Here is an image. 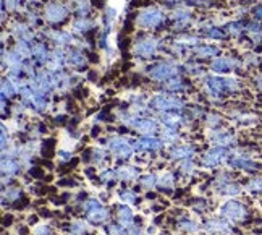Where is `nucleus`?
<instances>
[{
    "label": "nucleus",
    "mask_w": 262,
    "mask_h": 235,
    "mask_svg": "<svg viewBox=\"0 0 262 235\" xmlns=\"http://www.w3.org/2000/svg\"><path fill=\"white\" fill-rule=\"evenodd\" d=\"M225 167L233 172L246 173V175H256L262 172V162L254 158L253 149L236 146L231 149Z\"/></svg>",
    "instance_id": "nucleus-1"
},
{
    "label": "nucleus",
    "mask_w": 262,
    "mask_h": 235,
    "mask_svg": "<svg viewBox=\"0 0 262 235\" xmlns=\"http://www.w3.org/2000/svg\"><path fill=\"white\" fill-rule=\"evenodd\" d=\"M219 216L230 221L235 226H248V224H254V212L251 206L238 198H227L224 203L219 206Z\"/></svg>",
    "instance_id": "nucleus-2"
},
{
    "label": "nucleus",
    "mask_w": 262,
    "mask_h": 235,
    "mask_svg": "<svg viewBox=\"0 0 262 235\" xmlns=\"http://www.w3.org/2000/svg\"><path fill=\"white\" fill-rule=\"evenodd\" d=\"M203 88L206 93L219 101L220 97L228 94H236L241 91L243 85L235 76H219V75H206L203 80Z\"/></svg>",
    "instance_id": "nucleus-3"
},
{
    "label": "nucleus",
    "mask_w": 262,
    "mask_h": 235,
    "mask_svg": "<svg viewBox=\"0 0 262 235\" xmlns=\"http://www.w3.org/2000/svg\"><path fill=\"white\" fill-rule=\"evenodd\" d=\"M107 149L114 159L120 162H126L133 159L136 151H135V138H129L125 135H114L107 138Z\"/></svg>",
    "instance_id": "nucleus-4"
},
{
    "label": "nucleus",
    "mask_w": 262,
    "mask_h": 235,
    "mask_svg": "<svg viewBox=\"0 0 262 235\" xmlns=\"http://www.w3.org/2000/svg\"><path fill=\"white\" fill-rule=\"evenodd\" d=\"M149 109L162 114V112H185L186 106H185V101L177 97V94L156 93L149 99Z\"/></svg>",
    "instance_id": "nucleus-5"
},
{
    "label": "nucleus",
    "mask_w": 262,
    "mask_h": 235,
    "mask_svg": "<svg viewBox=\"0 0 262 235\" xmlns=\"http://www.w3.org/2000/svg\"><path fill=\"white\" fill-rule=\"evenodd\" d=\"M230 152H231V149H228V148L210 145L206 151H203L199 154L198 162H199V166L206 170H215V169H220L222 166L227 164Z\"/></svg>",
    "instance_id": "nucleus-6"
},
{
    "label": "nucleus",
    "mask_w": 262,
    "mask_h": 235,
    "mask_svg": "<svg viewBox=\"0 0 262 235\" xmlns=\"http://www.w3.org/2000/svg\"><path fill=\"white\" fill-rule=\"evenodd\" d=\"M201 232L206 235H241L239 229L230 221L217 216L206 218L201 222Z\"/></svg>",
    "instance_id": "nucleus-7"
},
{
    "label": "nucleus",
    "mask_w": 262,
    "mask_h": 235,
    "mask_svg": "<svg viewBox=\"0 0 262 235\" xmlns=\"http://www.w3.org/2000/svg\"><path fill=\"white\" fill-rule=\"evenodd\" d=\"M135 23L141 29H146V31H149V29H160L165 23V13L159 7H146L138 13Z\"/></svg>",
    "instance_id": "nucleus-8"
},
{
    "label": "nucleus",
    "mask_w": 262,
    "mask_h": 235,
    "mask_svg": "<svg viewBox=\"0 0 262 235\" xmlns=\"http://www.w3.org/2000/svg\"><path fill=\"white\" fill-rule=\"evenodd\" d=\"M160 44L162 43H160L159 37L152 34H143L136 37V41L133 43V55L143 60H149L157 54Z\"/></svg>",
    "instance_id": "nucleus-9"
},
{
    "label": "nucleus",
    "mask_w": 262,
    "mask_h": 235,
    "mask_svg": "<svg viewBox=\"0 0 262 235\" xmlns=\"http://www.w3.org/2000/svg\"><path fill=\"white\" fill-rule=\"evenodd\" d=\"M70 16V8L62 2V0H50L44 5V18L49 25L58 26L65 23Z\"/></svg>",
    "instance_id": "nucleus-10"
},
{
    "label": "nucleus",
    "mask_w": 262,
    "mask_h": 235,
    "mask_svg": "<svg viewBox=\"0 0 262 235\" xmlns=\"http://www.w3.org/2000/svg\"><path fill=\"white\" fill-rule=\"evenodd\" d=\"M210 188H212V191L215 193V195H219L222 198H238L245 193L243 183L236 179L228 180V182L212 179L210 180Z\"/></svg>",
    "instance_id": "nucleus-11"
},
{
    "label": "nucleus",
    "mask_w": 262,
    "mask_h": 235,
    "mask_svg": "<svg viewBox=\"0 0 262 235\" xmlns=\"http://www.w3.org/2000/svg\"><path fill=\"white\" fill-rule=\"evenodd\" d=\"M207 140L212 146H224L228 149H233L238 145V135L235 133V130H230V128H217V130H210Z\"/></svg>",
    "instance_id": "nucleus-12"
},
{
    "label": "nucleus",
    "mask_w": 262,
    "mask_h": 235,
    "mask_svg": "<svg viewBox=\"0 0 262 235\" xmlns=\"http://www.w3.org/2000/svg\"><path fill=\"white\" fill-rule=\"evenodd\" d=\"M178 73H180V68L175 64H170V62H157L147 68V76L152 81H159V83H164V81L170 78L178 76Z\"/></svg>",
    "instance_id": "nucleus-13"
},
{
    "label": "nucleus",
    "mask_w": 262,
    "mask_h": 235,
    "mask_svg": "<svg viewBox=\"0 0 262 235\" xmlns=\"http://www.w3.org/2000/svg\"><path fill=\"white\" fill-rule=\"evenodd\" d=\"M165 149V143L160 136H138L135 138L136 154H157Z\"/></svg>",
    "instance_id": "nucleus-14"
},
{
    "label": "nucleus",
    "mask_w": 262,
    "mask_h": 235,
    "mask_svg": "<svg viewBox=\"0 0 262 235\" xmlns=\"http://www.w3.org/2000/svg\"><path fill=\"white\" fill-rule=\"evenodd\" d=\"M198 152H199V148L194 143H178V145L170 146L167 149V159L173 162H180L185 159L196 158Z\"/></svg>",
    "instance_id": "nucleus-15"
},
{
    "label": "nucleus",
    "mask_w": 262,
    "mask_h": 235,
    "mask_svg": "<svg viewBox=\"0 0 262 235\" xmlns=\"http://www.w3.org/2000/svg\"><path fill=\"white\" fill-rule=\"evenodd\" d=\"M83 218L89 222V224H93V226H105V224L110 222V219H112V209H108L107 206H99L96 209H91L88 212L83 214Z\"/></svg>",
    "instance_id": "nucleus-16"
},
{
    "label": "nucleus",
    "mask_w": 262,
    "mask_h": 235,
    "mask_svg": "<svg viewBox=\"0 0 262 235\" xmlns=\"http://www.w3.org/2000/svg\"><path fill=\"white\" fill-rule=\"evenodd\" d=\"M239 65V60L235 57H215L210 62V70L217 75H227L231 73Z\"/></svg>",
    "instance_id": "nucleus-17"
},
{
    "label": "nucleus",
    "mask_w": 262,
    "mask_h": 235,
    "mask_svg": "<svg viewBox=\"0 0 262 235\" xmlns=\"http://www.w3.org/2000/svg\"><path fill=\"white\" fill-rule=\"evenodd\" d=\"M177 170H164L157 175V190L165 195H172L177 187Z\"/></svg>",
    "instance_id": "nucleus-18"
},
{
    "label": "nucleus",
    "mask_w": 262,
    "mask_h": 235,
    "mask_svg": "<svg viewBox=\"0 0 262 235\" xmlns=\"http://www.w3.org/2000/svg\"><path fill=\"white\" fill-rule=\"evenodd\" d=\"M175 229L186 235H194L201 232V222H198L194 218H191L189 214H180L175 219Z\"/></svg>",
    "instance_id": "nucleus-19"
},
{
    "label": "nucleus",
    "mask_w": 262,
    "mask_h": 235,
    "mask_svg": "<svg viewBox=\"0 0 262 235\" xmlns=\"http://www.w3.org/2000/svg\"><path fill=\"white\" fill-rule=\"evenodd\" d=\"M230 117L235 122V125L239 128H254L260 122L256 114H253V112H246V110H238L235 114H231Z\"/></svg>",
    "instance_id": "nucleus-20"
},
{
    "label": "nucleus",
    "mask_w": 262,
    "mask_h": 235,
    "mask_svg": "<svg viewBox=\"0 0 262 235\" xmlns=\"http://www.w3.org/2000/svg\"><path fill=\"white\" fill-rule=\"evenodd\" d=\"M117 173L120 182H138L141 175V167L138 164H129V162H122L117 167Z\"/></svg>",
    "instance_id": "nucleus-21"
},
{
    "label": "nucleus",
    "mask_w": 262,
    "mask_h": 235,
    "mask_svg": "<svg viewBox=\"0 0 262 235\" xmlns=\"http://www.w3.org/2000/svg\"><path fill=\"white\" fill-rule=\"evenodd\" d=\"M115 221L120 222L122 226L125 227H129V226H133V224L136 222V216H135V212L133 209H131L128 204H123V203H120L115 206Z\"/></svg>",
    "instance_id": "nucleus-22"
},
{
    "label": "nucleus",
    "mask_w": 262,
    "mask_h": 235,
    "mask_svg": "<svg viewBox=\"0 0 262 235\" xmlns=\"http://www.w3.org/2000/svg\"><path fill=\"white\" fill-rule=\"evenodd\" d=\"M23 164L18 158H8V156H2V175L7 177H13L16 179L23 170Z\"/></svg>",
    "instance_id": "nucleus-23"
},
{
    "label": "nucleus",
    "mask_w": 262,
    "mask_h": 235,
    "mask_svg": "<svg viewBox=\"0 0 262 235\" xmlns=\"http://www.w3.org/2000/svg\"><path fill=\"white\" fill-rule=\"evenodd\" d=\"M46 36L54 41V43L57 44V47H65V46H70L75 43V36L70 33V31H63V29H49V31H46Z\"/></svg>",
    "instance_id": "nucleus-24"
},
{
    "label": "nucleus",
    "mask_w": 262,
    "mask_h": 235,
    "mask_svg": "<svg viewBox=\"0 0 262 235\" xmlns=\"http://www.w3.org/2000/svg\"><path fill=\"white\" fill-rule=\"evenodd\" d=\"M21 198H25L21 187L12 185V187L2 188V206L4 208L7 206V204H8V206H15V204Z\"/></svg>",
    "instance_id": "nucleus-25"
},
{
    "label": "nucleus",
    "mask_w": 262,
    "mask_h": 235,
    "mask_svg": "<svg viewBox=\"0 0 262 235\" xmlns=\"http://www.w3.org/2000/svg\"><path fill=\"white\" fill-rule=\"evenodd\" d=\"M110 151L104 149L102 146H94L91 148V159H89V164L94 166V167H104L108 164L110 161Z\"/></svg>",
    "instance_id": "nucleus-26"
},
{
    "label": "nucleus",
    "mask_w": 262,
    "mask_h": 235,
    "mask_svg": "<svg viewBox=\"0 0 262 235\" xmlns=\"http://www.w3.org/2000/svg\"><path fill=\"white\" fill-rule=\"evenodd\" d=\"M94 226L89 224L84 218L83 219H73L68 222V233L70 235H91Z\"/></svg>",
    "instance_id": "nucleus-27"
},
{
    "label": "nucleus",
    "mask_w": 262,
    "mask_h": 235,
    "mask_svg": "<svg viewBox=\"0 0 262 235\" xmlns=\"http://www.w3.org/2000/svg\"><path fill=\"white\" fill-rule=\"evenodd\" d=\"M117 182H120L117 167H102L99 170V183L104 185L105 188H114L117 185Z\"/></svg>",
    "instance_id": "nucleus-28"
},
{
    "label": "nucleus",
    "mask_w": 262,
    "mask_h": 235,
    "mask_svg": "<svg viewBox=\"0 0 262 235\" xmlns=\"http://www.w3.org/2000/svg\"><path fill=\"white\" fill-rule=\"evenodd\" d=\"M67 64L72 65V68L83 70L88 64V54L81 52L79 49H70L67 52Z\"/></svg>",
    "instance_id": "nucleus-29"
},
{
    "label": "nucleus",
    "mask_w": 262,
    "mask_h": 235,
    "mask_svg": "<svg viewBox=\"0 0 262 235\" xmlns=\"http://www.w3.org/2000/svg\"><path fill=\"white\" fill-rule=\"evenodd\" d=\"M198 164L199 162L191 158V159H185V161H180L178 166H177V172L180 177H185V179H189L198 173Z\"/></svg>",
    "instance_id": "nucleus-30"
},
{
    "label": "nucleus",
    "mask_w": 262,
    "mask_h": 235,
    "mask_svg": "<svg viewBox=\"0 0 262 235\" xmlns=\"http://www.w3.org/2000/svg\"><path fill=\"white\" fill-rule=\"evenodd\" d=\"M50 55H52V52L49 50L47 44L42 43V41H37V43H33V57L37 64H49L50 62Z\"/></svg>",
    "instance_id": "nucleus-31"
},
{
    "label": "nucleus",
    "mask_w": 262,
    "mask_h": 235,
    "mask_svg": "<svg viewBox=\"0 0 262 235\" xmlns=\"http://www.w3.org/2000/svg\"><path fill=\"white\" fill-rule=\"evenodd\" d=\"M245 193L249 197H257L262 193V173H256V175H249V179L243 183Z\"/></svg>",
    "instance_id": "nucleus-32"
},
{
    "label": "nucleus",
    "mask_w": 262,
    "mask_h": 235,
    "mask_svg": "<svg viewBox=\"0 0 262 235\" xmlns=\"http://www.w3.org/2000/svg\"><path fill=\"white\" fill-rule=\"evenodd\" d=\"M162 89H164V93H175L177 94V93H183V91H186L188 85L181 76H173V78L164 81Z\"/></svg>",
    "instance_id": "nucleus-33"
},
{
    "label": "nucleus",
    "mask_w": 262,
    "mask_h": 235,
    "mask_svg": "<svg viewBox=\"0 0 262 235\" xmlns=\"http://www.w3.org/2000/svg\"><path fill=\"white\" fill-rule=\"evenodd\" d=\"M117 197H118L120 203L128 204V206H135V204H139V201H141L138 191L133 190V188H123L122 187L117 191Z\"/></svg>",
    "instance_id": "nucleus-34"
},
{
    "label": "nucleus",
    "mask_w": 262,
    "mask_h": 235,
    "mask_svg": "<svg viewBox=\"0 0 262 235\" xmlns=\"http://www.w3.org/2000/svg\"><path fill=\"white\" fill-rule=\"evenodd\" d=\"M138 185H139V188H143L146 191L157 190V173L156 172L141 173L139 179H138Z\"/></svg>",
    "instance_id": "nucleus-35"
},
{
    "label": "nucleus",
    "mask_w": 262,
    "mask_h": 235,
    "mask_svg": "<svg viewBox=\"0 0 262 235\" xmlns=\"http://www.w3.org/2000/svg\"><path fill=\"white\" fill-rule=\"evenodd\" d=\"M160 138H162V141L165 143V145H168V148H170V146L178 145L180 140H181V133L177 128L162 127V130H160Z\"/></svg>",
    "instance_id": "nucleus-36"
},
{
    "label": "nucleus",
    "mask_w": 262,
    "mask_h": 235,
    "mask_svg": "<svg viewBox=\"0 0 262 235\" xmlns=\"http://www.w3.org/2000/svg\"><path fill=\"white\" fill-rule=\"evenodd\" d=\"M94 28H96V23L89 18H76L72 23V29L78 34H86L89 31H93Z\"/></svg>",
    "instance_id": "nucleus-37"
},
{
    "label": "nucleus",
    "mask_w": 262,
    "mask_h": 235,
    "mask_svg": "<svg viewBox=\"0 0 262 235\" xmlns=\"http://www.w3.org/2000/svg\"><path fill=\"white\" fill-rule=\"evenodd\" d=\"M225 31L228 36L241 37L246 33V23L243 22V19H233V22H228L225 25Z\"/></svg>",
    "instance_id": "nucleus-38"
},
{
    "label": "nucleus",
    "mask_w": 262,
    "mask_h": 235,
    "mask_svg": "<svg viewBox=\"0 0 262 235\" xmlns=\"http://www.w3.org/2000/svg\"><path fill=\"white\" fill-rule=\"evenodd\" d=\"M194 52L199 58H212L219 57L220 49L214 44H199L198 47H194Z\"/></svg>",
    "instance_id": "nucleus-39"
},
{
    "label": "nucleus",
    "mask_w": 262,
    "mask_h": 235,
    "mask_svg": "<svg viewBox=\"0 0 262 235\" xmlns=\"http://www.w3.org/2000/svg\"><path fill=\"white\" fill-rule=\"evenodd\" d=\"M189 204H191V211H194L196 214H203V216H206V214L210 211V204L204 197L193 198Z\"/></svg>",
    "instance_id": "nucleus-40"
},
{
    "label": "nucleus",
    "mask_w": 262,
    "mask_h": 235,
    "mask_svg": "<svg viewBox=\"0 0 262 235\" xmlns=\"http://www.w3.org/2000/svg\"><path fill=\"white\" fill-rule=\"evenodd\" d=\"M204 124L209 130H217V128H222L225 125V120L220 114H215V112H210V114H206L204 115Z\"/></svg>",
    "instance_id": "nucleus-41"
},
{
    "label": "nucleus",
    "mask_w": 262,
    "mask_h": 235,
    "mask_svg": "<svg viewBox=\"0 0 262 235\" xmlns=\"http://www.w3.org/2000/svg\"><path fill=\"white\" fill-rule=\"evenodd\" d=\"M172 18L175 19L178 25L186 26L191 22V19H193V13H191V10H188V8H175Z\"/></svg>",
    "instance_id": "nucleus-42"
},
{
    "label": "nucleus",
    "mask_w": 262,
    "mask_h": 235,
    "mask_svg": "<svg viewBox=\"0 0 262 235\" xmlns=\"http://www.w3.org/2000/svg\"><path fill=\"white\" fill-rule=\"evenodd\" d=\"M117 10L112 8V7H107L104 10V15H102V23H104V29L105 31H110V28H112V25L115 23L117 19Z\"/></svg>",
    "instance_id": "nucleus-43"
},
{
    "label": "nucleus",
    "mask_w": 262,
    "mask_h": 235,
    "mask_svg": "<svg viewBox=\"0 0 262 235\" xmlns=\"http://www.w3.org/2000/svg\"><path fill=\"white\" fill-rule=\"evenodd\" d=\"M91 8H93L91 0H79V2H76V7H75V15L78 18H88L91 13Z\"/></svg>",
    "instance_id": "nucleus-44"
},
{
    "label": "nucleus",
    "mask_w": 262,
    "mask_h": 235,
    "mask_svg": "<svg viewBox=\"0 0 262 235\" xmlns=\"http://www.w3.org/2000/svg\"><path fill=\"white\" fill-rule=\"evenodd\" d=\"M54 149H55V140L47 138L44 141H41V154L44 156V159H52L54 158Z\"/></svg>",
    "instance_id": "nucleus-45"
},
{
    "label": "nucleus",
    "mask_w": 262,
    "mask_h": 235,
    "mask_svg": "<svg viewBox=\"0 0 262 235\" xmlns=\"http://www.w3.org/2000/svg\"><path fill=\"white\" fill-rule=\"evenodd\" d=\"M206 36L210 37V39H215V41H224L228 37L227 31H225V28H217V26H209L206 29Z\"/></svg>",
    "instance_id": "nucleus-46"
},
{
    "label": "nucleus",
    "mask_w": 262,
    "mask_h": 235,
    "mask_svg": "<svg viewBox=\"0 0 262 235\" xmlns=\"http://www.w3.org/2000/svg\"><path fill=\"white\" fill-rule=\"evenodd\" d=\"M104 230H105V233H108V235H126V227L125 226H122L120 222H112L110 221L108 224H105L104 226Z\"/></svg>",
    "instance_id": "nucleus-47"
},
{
    "label": "nucleus",
    "mask_w": 262,
    "mask_h": 235,
    "mask_svg": "<svg viewBox=\"0 0 262 235\" xmlns=\"http://www.w3.org/2000/svg\"><path fill=\"white\" fill-rule=\"evenodd\" d=\"M246 33L251 34L253 37H260L262 36V23L256 22V19H251V22H246Z\"/></svg>",
    "instance_id": "nucleus-48"
},
{
    "label": "nucleus",
    "mask_w": 262,
    "mask_h": 235,
    "mask_svg": "<svg viewBox=\"0 0 262 235\" xmlns=\"http://www.w3.org/2000/svg\"><path fill=\"white\" fill-rule=\"evenodd\" d=\"M73 159H75V156H73V152L70 149H58L57 151V161H58L60 166H67Z\"/></svg>",
    "instance_id": "nucleus-49"
},
{
    "label": "nucleus",
    "mask_w": 262,
    "mask_h": 235,
    "mask_svg": "<svg viewBox=\"0 0 262 235\" xmlns=\"http://www.w3.org/2000/svg\"><path fill=\"white\" fill-rule=\"evenodd\" d=\"M33 235H55V232L50 224H39V226L34 227Z\"/></svg>",
    "instance_id": "nucleus-50"
},
{
    "label": "nucleus",
    "mask_w": 262,
    "mask_h": 235,
    "mask_svg": "<svg viewBox=\"0 0 262 235\" xmlns=\"http://www.w3.org/2000/svg\"><path fill=\"white\" fill-rule=\"evenodd\" d=\"M13 145V141H12V135H10V131L7 130L5 124H2V152L7 151L10 146Z\"/></svg>",
    "instance_id": "nucleus-51"
},
{
    "label": "nucleus",
    "mask_w": 262,
    "mask_h": 235,
    "mask_svg": "<svg viewBox=\"0 0 262 235\" xmlns=\"http://www.w3.org/2000/svg\"><path fill=\"white\" fill-rule=\"evenodd\" d=\"M58 187H63V188H76L79 185V182L75 180L73 177H62L57 182Z\"/></svg>",
    "instance_id": "nucleus-52"
},
{
    "label": "nucleus",
    "mask_w": 262,
    "mask_h": 235,
    "mask_svg": "<svg viewBox=\"0 0 262 235\" xmlns=\"http://www.w3.org/2000/svg\"><path fill=\"white\" fill-rule=\"evenodd\" d=\"M251 15H253V19L262 23V4H256L251 7Z\"/></svg>",
    "instance_id": "nucleus-53"
},
{
    "label": "nucleus",
    "mask_w": 262,
    "mask_h": 235,
    "mask_svg": "<svg viewBox=\"0 0 262 235\" xmlns=\"http://www.w3.org/2000/svg\"><path fill=\"white\" fill-rule=\"evenodd\" d=\"M126 235H146V233H144L143 227H141V224L135 222L133 226L126 227Z\"/></svg>",
    "instance_id": "nucleus-54"
},
{
    "label": "nucleus",
    "mask_w": 262,
    "mask_h": 235,
    "mask_svg": "<svg viewBox=\"0 0 262 235\" xmlns=\"http://www.w3.org/2000/svg\"><path fill=\"white\" fill-rule=\"evenodd\" d=\"M100 131H102V128H100L99 125H94L93 130H91V136H93V138H97V136L100 135Z\"/></svg>",
    "instance_id": "nucleus-55"
},
{
    "label": "nucleus",
    "mask_w": 262,
    "mask_h": 235,
    "mask_svg": "<svg viewBox=\"0 0 262 235\" xmlns=\"http://www.w3.org/2000/svg\"><path fill=\"white\" fill-rule=\"evenodd\" d=\"M67 122H68V120H67V115H63V114H62V115H55V124L65 125Z\"/></svg>",
    "instance_id": "nucleus-56"
},
{
    "label": "nucleus",
    "mask_w": 262,
    "mask_h": 235,
    "mask_svg": "<svg viewBox=\"0 0 262 235\" xmlns=\"http://www.w3.org/2000/svg\"><path fill=\"white\" fill-rule=\"evenodd\" d=\"M37 222H39V216H37V214H36V216L33 214V216L28 219V224H29V226H36Z\"/></svg>",
    "instance_id": "nucleus-57"
},
{
    "label": "nucleus",
    "mask_w": 262,
    "mask_h": 235,
    "mask_svg": "<svg viewBox=\"0 0 262 235\" xmlns=\"http://www.w3.org/2000/svg\"><path fill=\"white\" fill-rule=\"evenodd\" d=\"M243 4H254V2H257V0H241Z\"/></svg>",
    "instance_id": "nucleus-58"
},
{
    "label": "nucleus",
    "mask_w": 262,
    "mask_h": 235,
    "mask_svg": "<svg viewBox=\"0 0 262 235\" xmlns=\"http://www.w3.org/2000/svg\"><path fill=\"white\" fill-rule=\"evenodd\" d=\"M96 235H108V233H96Z\"/></svg>",
    "instance_id": "nucleus-59"
},
{
    "label": "nucleus",
    "mask_w": 262,
    "mask_h": 235,
    "mask_svg": "<svg viewBox=\"0 0 262 235\" xmlns=\"http://www.w3.org/2000/svg\"><path fill=\"white\" fill-rule=\"evenodd\" d=\"M29 2H34V0H29Z\"/></svg>",
    "instance_id": "nucleus-60"
}]
</instances>
